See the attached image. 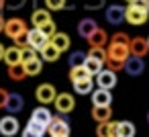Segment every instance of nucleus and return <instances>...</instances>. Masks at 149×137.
Returning a JSON list of instances; mask_svg holds the SVG:
<instances>
[{
	"instance_id": "obj_1",
	"label": "nucleus",
	"mask_w": 149,
	"mask_h": 137,
	"mask_svg": "<svg viewBox=\"0 0 149 137\" xmlns=\"http://www.w3.org/2000/svg\"><path fill=\"white\" fill-rule=\"evenodd\" d=\"M27 21L21 19V17H13V19H6V27H4V35L8 39H13L15 43L21 41V39H27Z\"/></svg>"
},
{
	"instance_id": "obj_2",
	"label": "nucleus",
	"mask_w": 149,
	"mask_h": 137,
	"mask_svg": "<svg viewBox=\"0 0 149 137\" xmlns=\"http://www.w3.org/2000/svg\"><path fill=\"white\" fill-rule=\"evenodd\" d=\"M147 19H149V10H143V8L135 6V4H129V6H127L125 21H127L129 25L139 27V25H145V23H147Z\"/></svg>"
},
{
	"instance_id": "obj_3",
	"label": "nucleus",
	"mask_w": 149,
	"mask_h": 137,
	"mask_svg": "<svg viewBox=\"0 0 149 137\" xmlns=\"http://www.w3.org/2000/svg\"><path fill=\"white\" fill-rule=\"evenodd\" d=\"M57 90H55V86L53 84H39L37 86V90H35V96H37V100L43 104V106H47V104H51V102H55V98H57Z\"/></svg>"
},
{
	"instance_id": "obj_4",
	"label": "nucleus",
	"mask_w": 149,
	"mask_h": 137,
	"mask_svg": "<svg viewBox=\"0 0 149 137\" xmlns=\"http://www.w3.org/2000/svg\"><path fill=\"white\" fill-rule=\"evenodd\" d=\"M106 53H108V59H116V62H127L131 57V47L129 45H118V43H110L106 45Z\"/></svg>"
},
{
	"instance_id": "obj_5",
	"label": "nucleus",
	"mask_w": 149,
	"mask_h": 137,
	"mask_svg": "<svg viewBox=\"0 0 149 137\" xmlns=\"http://www.w3.org/2000/svg\"><path fill=\"white\" fill-rule=\"evenodd\" d=\"M53 104H55V110H57V113L68 115V113L74 110V106H76V98H74V94H70V92H59Z\"/></svg>"
},
{
	"instance_id": "obj_6",
	"label": "nucleus",
	"mask_w": 149,
	"mask_h": 137,
	"mask_svg": "<svg viewBox=\"0 0 149 137\" xmlns=\"http://www.w3.org/2000/svg\"><path fill=\"white\" fill-rule=\"evenodd\" d=\"M47 131H49L51 137H70V123L63 117H53Z\"/></svg>"
},
{
	"instance_id": "obj_7",
	"label": "nucleus",
	"mask_w": 149,
	"mask_h": 137,
	"mask_svg": "<svg viewBox=\"0 0 149 137\" xmlns=\"http://www.w3.org/2000/svg\"><path fill=\"white\" fill-rule=\"evenodd\" d=\"M19 129H21V125H19V121H17L15 115H6V117L0 119V135L15 137V135L19 133Z\"/></svg>"
},
{
	"instance_id": "obj_8",
	"label": "nucleus",
	"mask_w": 149,
	"mask_h": 137,
	"mask_svg": "<svg viewBox=\"0 0 149 137\" xmlns=\"http://www.w3.org/2000/svg\"><path fill=\"white\" fill-rule=\"evenodd\" d=\"M27 43H29V47H33L35 51L41 53V49H43L45 45H49V37L43 35L41 29H31V31L27 33Z\"/></svg>"
},
{
	"instance_id": "obj_9",
	"label": "nucleus",
	"mask_w": 149,
	"mask_h": 137,
	"mask_svg": "<svg viewBox=\"0 0 149 137\" xmlns=\"http://www.w3.org/2000/svg\"><path fill=\"white\" fill-rule=\"evenodd\" d=\"M116 72H112V70H108V68H104L98 76H96V84H98V88H102V90H112L114 86H116Z\"/></svg>"
},
{
	"instance_id": "obj_10",
	"label": "nucleus",
	"mask_w": 149,
	"mask_h": 137,
	"mask_svg": "<svg viewBox=\"0 0 149 137\" xmlns=\"http://www.w3.org/2000/svg\"><path fill=\"white\" fill-rule=\"evenodd\" d=\"M125 13H127V6H120V4H110V6L106 8L104 17H106V21H108L110 25H120V23L125 21Z\"/></svg>"
},
{
	"instance_id": "obj_11",
	"label": "nucleus",
	"mask_w": 149,
	"mask_h": 137,
	"mask_svg": "<svg viewBox=\"0 0 149 137\" xmlns=\"http://www.w3.org/2000/svg\"><path fill=\"white\" fill-rule=\"evenodd\" d=\"M143 70H145V62H143V57H135V55H131V57L125 62V72H127L129 76H133V78L141 76Z\"/></svg>"
},
{
	"instance_id": "obj_12",
	"label": "nucleus",
	"mask_w": 149,
	"mask_h": 137,
	"mask_svg": "<svg viewBox=\"0 0 149 137\" xmlns=\"http://www.w3.org/2000/svg\"><path fill=\"white\" fill-rule=\"evenodd\" d=\"M51 21H53V19H51V13H49L47 8H35L33 15H31V23H33L35 29H41V27H45V25L51 23Z\"/></svg>"
},
{
	"instance_id": "obj_13",
	"label": "nucleus",
	"mask_w": 149,
	"mask_h": 137,
	"mask_svg": "<svg viewBox=\"0 0 149 137\" xmlns=\"http://www.w3.org/2000/svg\"><path fill=\"white\" fill-rule=\"evenodd\" d=\"M149 53V43L145 37H133L131 39V55L135 57H145Z\"/></svg>"
},
{
	"instance_id": "obj_14",
	"label": "nucleus",
	"mask_w": 149,
	"mask_h": 137,
	"mask_svg": "<svg viewBox=\"0 0 149 137\" xmlns=\"http://www.w3.org/2000/svg\"><path fill=\"white\" fill-rule=\"evenodd\" d=\"M90 96H92V104H94V106H110V104H112V94H110V90L96 88Z\"/></svg>"
},
{
	"instance_id": "obj_15",
	"label": "nucleus",
	"mask_w": 149,
	"mask_h": 137,
	"mask_svg": "<svg viewBox=\"0 0 149 137\" xmlns=\"http://www.w3.org/2000/svg\"><path fill=\"white\" fill-rule=\"evenodd\" d=\"M98 29V25H96V21L94 19H82L80 23H78V33H80V37H84L86 41L92 37V33Z\"/></svg>"
},
{
	"instance_id": "obj_16",
	"label": "nucleus",
	"mask_w": 149,
	"mask_h": 137,
	"mask_svg": "<svg viewBox=\"0 0 149 137\" xmlns=\"http://www.w3.org/2000/svg\"><path fill=\"white\" fill-rule=\"evenodd\" d=\"M31 119L37 121V123H41V125H45V127H49V123L53 121V115H51V110L47 106H37L31 113Z\"/></svg>"
},
{
	"instance_id": "obj_17",
	"label": "nucleus",
	"mask_w": 149,
	"mask_h": 137,
	"mask_svg": "<svg viewBox=\"0 0 149 137\" xmlns=\"http://www.w3.org/2000/svg\"><path fill=\"white\" fill-rule=\"evenodd\" d=\"M23 106H25L23 96H21L19 92H10L8 102H6V110H8L10 115H17V113H21V110H23Z\"/></svg>"
},
{
	"instance_id": "obj_18",
	"label": "nucleus",
	"mask_w": 149,
	"mask_h": 137,
	"mask_svg": "<svg viewBox=\"0 0 149 137\" xmlns=\"http://www.w3.org/2000/svg\"><path fill=\"white\" fill-rule=\"evenodd\" d=\"M88 45H90V47H106V45H108V35H106V31L98 27V29L92 33V37L88 39Z\"/></svg>"
},
{
	"instance_id": "obj_19",
	"label": "nucleus",
	"mask_w": 149,
	"mask_h": 137,
	"mask_svg": "<svg viewBox=\"0 0 149 137\" xmlns=\"http://www.w3.org/2000/svg\"><path fill=\"white\" fill-rule=\"evenodd\" d=\"M92 119L96 123H108L112 119V108L110 106H92Z\"/></svg>"
},
{
	"instance_id": "obj_20",
	"label": "nucleus",
	"mask_w": 149,
	"mask_h": 137,
	"mask_svg": "<svg viewBox=\"0 0 149 137\" xmlns=\"http://www.w3.org/2000/svg\"><path fill=\"white\" fill-rule=\"evenodd\" d=\"M116 125L118 121H108V123H98L96 127V137H116Z\"/></svg>"
},
{
	"instance_id": "obj_21",
	"label": "nucleus",
	"mask_w": 149,
	"mask_h": 137,
	"mask_svg": "<svg viewBox=\"0 0 149 137\" xmlns=\"http://www.w3.org/2000/svg\"><path fill=\"white\" fill-rule=\"evenodd\" d=\"M4 62H6V66H19V64H23V51L17 45L8 47L6 53H4Z\"/></svg>"
},
{
	"instance_id": "obj_22",
	"label": "nucleus",
	"mask_w": 149,
	"mask_h": 137,
	"mask_svg": "<svg viewBox=\"0 0 149 137\" xmlns=\"http://www.w3.org/2000/svg\"><path fill=\"white\" fill-rule=\"evenodd\" d=\"M49 41H51V45H55L59 51H68V49H70V45H72V39H70V35H68V33H55Z\"/></svg>"
},
{
	"instance_id": "obj_23",
	"label": "nucleus",
	"mask_w": 149,
	"mask_h": 137,
	"mask_svg": "<svg viewBox=\"0 0 149 137\" xmlns=\"http://www.w3.org/2000/svg\"><path fill=\"white\" fill-rule=\"evenodd\" d=\"M6 74H8V78L15 80V82H23L25 78H29L23 64H19V66H6Z\"/></svg>"
},
{
	"instance_id": "obj_24",
	"label": "nucleus",
	"mask_w": 149,
	"mask_h": 137,
	"mask_svg": "<svg viewBox=\"0 0 149 137\" xmlns=\"http://www.w3.org/2000/svg\"><path fill=\"white\" fill-rule=\"evenodd\" d=\"M137 129H135V123L131 121H118L116 125V137H135Z\"/></svg>"
},
{
	"instance_id": "obj_25",
	"label": "nucleus",
	"mask_w": 149,
	"mask_h": 137,
	"mask_svg": "<svg viewBox=\"0 0 149 137\" xmlns=\"http://www.w3.org/2000/svg\"><path fill=\"white\" fill-rule=\"evenodd\" d=\"M41 59L43 62H57L59 59V55H61V51L55 47V45H51V41H49V45H45L43 49H41Z\"/></svg>"
},
{
	"instance_id": "obj_26",
	"label": "nucleus",
	"mask_w": 149,
	"mask_h": 137,
	"mask_svg": "<svg viewBox=\"0 0 149 137\" xmlns=\"http://www.w3.org/2000/svg\"><path fill=\"white\" fill-rule=\"evenodd\" d=\"M92 76L88 74V70L84 68V66H78V68H70V80H72V84H76V82H82V80H90Z\"/></svg>"
},
{
	"instance_id": "obj_27",
	"label": "nucleus",
	"mask_w": 149,
	"mask_h": 137,
	"mask_svg": "<svg viewBox=\"0 0 149 137\" xmlns=\"http://www.w3.org/2000/svg\"><path fill=\"white\" fill-rule=\"evenodd\" d=\"M84 68L88 70V74H90L92 78H96V76L104 70V64H102V62H98V59H94V57H88V59H86V64H84Z\"/></svg>"
},
{
	"instance_id": "obj_28",
	"label": "nucleus",
	"mask_w": 149,
	"mask_h": 137,
	"mask_svg": "<svg viewBox=\"0 0 149 137\" xmlns=\"http://www.w3.org/2000/svg\"><path fill=\"white\" fill-rule=\"evenodd\" d=\"M23 66H25V70H27V76H37V74H41V70H43V59H41V55H39V57L27 62V64H23Z\"/></svg>"
},
{
	"instance_id": "obj_29",
	"label": "nucleus",
	"mask_w": 149,
	"mask_h": 137,
	"mask_svg": "<svg viewBox=\"0 0 149 137\" xmlns=\"http://www.w3.org/2000/svg\"><path fill=\"white\" fill-rule=\"evenodd\" d=\"M74 92L76 94H92L94 92V80H82V82H76L74 84Z\"/></svg>"
},
{
	"instance_id": "obj_30",
	"label": "nucleus",
	"mask_w": 149,
	"mask_h": 137,
	"mask_svg": "<svg viewBox=\"0 0 149 137\" xmlns=\"http://www.w3.org/2000/svg\"><path fill=\"white\" fill-rule=\"evenodd\" d=\"M88 57H94L98 62H102L106 66V59H108V53H106V47H90L88 51Z\"/></svg>"
},
{
	"instance_id": "obj_31",
	"label": "nucleus",
	"mask_w": 149,
	"mask_h": 137,
	"mask_svg": "<svg viewBox=\"0 0 149 137\" xmlns=\"http://www.w3.org/2000/svg\"><path fill=\"white\" fill-rule=\"evenodd\" d=\"M86 59H88V53H84V51H74V53L70 55V68L84 66V64H86Z\"/></svg>"
},
{
	"instance_id": "obj_32",
	"label": "nucleus",
	"mask_w": 149,
	"mask_h": 137,
	"mask_svg": "<svg viewBox=\"0 0 149 137\" xmlns=\"http://www.w3.org/2000/svg\"><path fill=\"white\" fill-rule=\"evenodd\" d=\"M110 43H118V45H129V47H131V37H129L127 33L118 31V33H114V35L110 37Z\"/></svg>"
},
{
	"instance_id": "obj_33",
	"label": "nucleus",
	"mask_w": 149,
	"mask_h": 137,
	"mask_svg": "<svg viewBox=\"0 0 149 137\" xmlns=\"http://www.w3.org/2000/svg\"><path fill=\"white\" fill-rule=\"evenodd\" d=\"M68 6V0H45L47 10H63Z\"/></svg>"
},
{
	"instance_id": "obj_34",
	"label": "nucleus",
	"mask_w": 149,
	"mask_h": 137,
	"mask_svg": "<svg viewBox=\"0 0 149 137\" xmlns=\"http://www.w3.org/2000/svg\"><path fill=\"white\" fill-rule=\"evenodd\" d=\"M27 129L37 131V133H41V135H45V131H47V127H45V125H41V123H37V121H33V119H29V121H27Z\"/></svg>"
},
{
	"instance_id": "obj_35",
	"label": "nucleus",
	"mask_w": 149,
	"mask_h": 137,
	"mask_svg": "<svg viewBox=\"0 0 149 137\" xmlns=\"http://www.w3.org/2000/svg\"><path fill=\"white\" fill-rule=\"evenodd\" d=\"M104 6V0H84V8L86 10H98Z\"/></svg>"
},
{
	"instance_id": "obj_36",
	"label": "nucleus",
	"mask_w": 149,
	"mask_h": 137,
	"mask_svg": "<svg viewBox=\"0 0 149 137\" xmlns=\"http://www.w3.org/2000/svg\"><path fill=\"white\" fill-rule=\"evenodd\" d=\"M21 51H23V64H27V62H31V59L39 57V55H37V51H35L33 47H25V49H21Z\"/></svg>"
},
{
	"instance_id": "obj_37",
	"label": "nucleus",
	"mask_w": 149,
	"mask_h": 137,
	"mask_svg": "<svg viewBox=\"0 0 149 137\" xmlns=\"http://www.w3.org/2000/svg\"><path fill=\"white\" fill-rule=\"evenodd\" d=\"M27 4V0H6V8L8 10H21Z\"/></svg>"
},
{
	"instance_id": "obj_38",
	"label": "nucleus",
	"mask_w": 149,
	"mask_h": 137,
	"mask_svg": "<svg viewBox=\"0 0 149 137\" xmlns=\"http://www.w3.org/2000/svg\"><path fill=\"white\" fill-rule=\"evenodd\" d=\"M106 68L112 70V72H120V70H125V64L116 62V59H106Z\"/></svg>"
},
{
	"instance_id": "obj_39",
	"label": "nucleus",
	"mask_w": 149,
	"mask_h": 137,
	"mask_svg": "<svg viewBox=\"0 0 149 137\" xmlns=\"http://www.w3.org/2000/svg\"><path fill=\"white\" fill-rule=\"evenodd\" d=\"M41 33H43V35H47V37L51 39V37H53V35L57 33V31H55V23L51 21V23H47L45 27H41Z\"/></svg>"
},
{
	"instance_id": "obj_40",
	"label": "nucleus",
	"mask_w": 149,
	"mask_h": 137,
	"mask_svg": "<svg viewBox=\"0 0 149 137\" xmlns=\"http://www.w3.org/2000/svg\"><path fill=\"white\" fill-rule=\"evenodd\" d=\"M8 96H10V92H8V90L0 88V110H6V102H8Z\"/></svg>"
},
{
	"instance_id": "obj_41",
	"label": "nucleus",
	"mask_w": 149,
	"mask_h": 137,
	"mask_svg": "<svg viewBox=\"0 0 149 137\" xmlns=\"http://www.w3.org/2000/svg\"><path fill=\"white\" fill-rule=\"evenodd\" d=\"M131 4H135V6L143 8V10H149V0H133Z\"/></svg>"
},
{
	"instance_id": "obj_42",
	"label": "nucleus",
	"mask_w": 149,
	"mask_h": 137,
	"mask_svg": "<svg viewBox=\"0 0 149 137\" xmlns=\"http://www.w3.org/2000/svg\"><path fill=\"white\" fill-rule=\"evenodd\" d=\"M23 137H43L41 133H37V131H31V129H23Z\"/></svg>"
},
{
	"instance_id": "obj_43",
	"label": "nucleus",
	"mask_w": 149,
	"mask_h": 137,
	"mask_svg": "<svg viewBox=\"0 0 149 137\" xmlns=\"http://www.w3.org/2000/svg\"><path fill=\"white\" fill-rule=\"evenodd\" d=\"M4 27H6V19L0 15V33H4Z\"/></svg>"
},
{
	"instance_id": "obj_44",
	"label": "nucleus",
	"mask_w": 149,
	"mask_h": 137,
	"mask_svg": "<svg viewBox=\"0 0 149 137\" xmlns=\"http://www.w3.org/2000/svg\"><path fill=\"white\" fill-rule=\"evenodd\" d=\"M4 53H6V47L0 43V62H4Z\"/></svg>"
},
{
	"instance_id": "obj_45",
	"label": "nucleus",
	"mask_w": 149,
	"mask_h": 137,
	"mask_svg": "<svg viewBox=\"0 0 149 137\" xmlns=\"http://www.w3.org/2000/svg\"><path fill=\"white\" fill-rule=\"evenodd\" d=\"M6 8V0H0V13H2Z\"/></svg>"
},
{
	"instance_id": "obj_46",
	"label": "nucleus",
	"mask_w": 149,
	"mask_h": 137,
	"mask_svg": "<svg viewBox=\"0 0 149 137\" xmlns=\"http://www.w3.org/2000/svg\"><path fill=\"white\" fill-rule=\"evenodd\" d=\"M125 2H129V4H131V2H133V0H125Z\"/></svg>"
},
{
	"instance_id": "obj_47",
	"label": "nucleus",
	"mask_w": 149,
	"mask_h": 137,
	"mask_svg": "<svg viewBox=\"0 0 149 137\" xmlns=\"http://www.w3.org/2000/svg\"><path fill=\"white\" fill-rule=\"evenodd\" d=\"M147 123H149V113H147Z\"/></svg>"
},
{
	"instance_id": "obj_48",
	"label": "nucleus",
	"mask_w": 149,
	"mask_h": 137,
	"mask_svg": "<svg viewBox=\"0 0 149 137\" xmlns=\"http://www.w3.org/2000/svg\"><path fill=\"white\" fill-rule=\"evenodd\" d=\"M147 43H149V37H147Z\"/></svg>"
}]
</instances>
